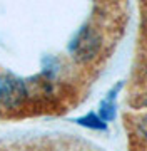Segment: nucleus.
I'll return each instance as SVG.
<instances>
[{"label": "nucleus", "mask_w": 147, "mask_h": 151, "mask_svg": "<svg viewBox=\"0 0 147 151\" xmlns=\"http://www.w3.org/2000/svg\"><path fill=\"white\" fill-rule=\"evenodd\" d=\"M99 47H100V37L97 30L92 27H84L74 40L72 50L79 60H89L97 54Z\"/></svg>", "instance_id": "f257e3e1"}, {"label": "nucleus", "mask_w": 147, "mask_h": 151, "mask_svg": "<svg viewBox=\"0 0 147 151\" xmlns=\"http://www.w3.org/2000/svg\"><path fill=\"white\" fill-rule=\"evenodd\" d=\"M9 92H10V84H9V82H5L4 79H0V97L7 96Z\"/></svg>", "instance_id": "f03ea898"}]
</instances>
